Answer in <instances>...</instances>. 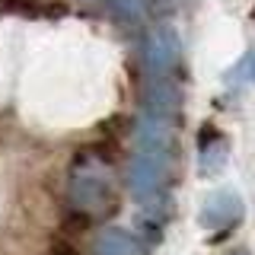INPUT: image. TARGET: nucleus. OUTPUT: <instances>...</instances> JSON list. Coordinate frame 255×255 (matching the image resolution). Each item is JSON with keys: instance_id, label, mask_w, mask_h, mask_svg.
<instances>
[{"instance_id": "obj_8", "label": "nucleus", "mask_w": 255, "mask_h": 255, "mask_svg": "<svg viewBox=\"0 0 255 255\" xmlns=\"http://www.w3.org/2000/svg\"><path fill=\"white\" fill-rule=\"evenodd\" d=\"M109 3L128 22H143V16H147V0H109Z\"/></svg>"}, {"instance_id": "obj_7", "label": "nucleus", "mask_w": 255, "mask_h": 255, "mask_svg": "<svg viewBox=\"0 0 255 255\" xmlns=\"http://www.w3.org/2000/svg\"><path fill=\"white\" fill-rule=\"evenodd\" d=\"M137 143H140V153H156V156H163V153H169L172 150V131H169V125H159V122H143L137 128Z\"/></svg>"}, {"instance_id": "obj_1", "label": "nucleus", "mask_w": 255, "mask_h": 255, "mask_svg": "<svg viewBox=\"0 0 255 255\" xmlns=\"http://www.w3.org/2000/svg\"><path fill=\"white\" fill-rule=\"evenodd\" d=\"M143 61H147L153 80H169V74L182 61V38L172 26H153L143 42Z\"/></svg>"}, {"instance_id": "obj_11", "label": "nucleus", "mask_w": 255, "mask_h": 255, "mask_svg": "<svg viewBox=\"0 0 255 255\" xmlns=\"http://www.w3.org/2000/svg\"><path fill=\"white\" fill-rule=\"evenodd\" d=\"M51 255H80V252H77L70 243H54V246H51Z\"/></svg>"}, {"instance_id": "obj_5", "label": "nucleus", "mask_w": 255, "mask_h": 255, "mask_svg": "<svg viewBox=\"0 0 255 255\" xmlns=\"http://www.w3.org/2000/svg\"><path fill=\"white\" fill-rule=\"evenodd\" d=\"M198 220H201V227H207V230L233 227L236 220H243V201H239V195H233V191L214 195V198H207V201H204Z\"/></svg>"}, {"instance_id": "obj_10", "label": "nucleus", "mask_w": 255, "mask_h": 255, "mask_svg": "<svg viewBox=\"0 0 255 255\" xmlns=\"http://www.w3.org/2000/svg\"><path fill=\"white\" fill-rule=\"evenodd\" d=\"M32 0H0V13H32Z\"/></svg>"}, {"instance_id": "obj_3", "label": "nucleus", "mask_w": 255, "mask_h": 255, "mask_svg": "<svg viewBox=\"0 0 255 255\" xmlns=\"http://www.w3.org/2000/svg\"><path fill=\"white\" fill-rule=\"evenodd\" d=\"M163 175H166V166H163V156L156 153H137L131 159V169H128V182H131V191L137 198H153L159 185H163Z\"/></svg>"}, {"instance_id": "obj_2", "label": "nucleus", "mask_w": 255, "mask_h": 255, "mask_svg": "<svg viewBox=\"0 0 255 255\" xmlns=\"http://www.w3.org/2000/svg\"><path fill=\"white\" fill-rule=\"evenodd\" d=\"M143 109H147L150 122H159V125L175 122L179 112H182L179 86L169 83V80H150V86L143 90Z\"/></svg>"}, {"instance_id": "obj_6", "label": "nucleus", "mask_w": 255, "mask_h": 255, "mask_svg": "<svg viewBox=\"0 0 255 255\" xmlns=\"http://www.w3.org/2000/svg\"><path fill=\"white\" fill-rule=\"evenodd\" d=\"M96 252L99 255H147V246L122 227H106L96 239Z\"/></svg>"}, {"instance_id": "obj_4", "label": "nucleus", "mask_w": 255, "mask_h": 255, "mask_svg": "<svg viewBox=\"0 0 255 255\" xmlns=\"http://www.w3.org/2000/svg\"><path fill=\"white\" fill-rule=\"evenodd\" d=\"M109 182L96 172H77L70 179V201L77 204V211H86L93 214L96 207H102L109 201Z\"/></svg>"}, {"instance_id": "obj_9", "label": "nucleus", "mask_w": 255, "mask_h": 255, "mask_svg": "<svg viewBox=\"0 0 255 255\" xmlns=\"http://www.w3.org/2000/svg\"><path fill=\"white\" fill-rule=\"evenodd\" d=\"M93 223V214H86V211H70L67 217H64V227L70 230V233H80V230H86Z\"/></svg>"}, {"instance_id": "obj_12", "label": "nucleus", "mask_w": 255, "mask_h": 255, "mask_svg": "<svg viewBox=\"0 0 255 255\" xmlns=\"http://www.w3.org/2000/svg\"><path fill=\"white\" fill-rule=\"evenodd\" d=\"M252 77H255V58H252Z\"/></svg>"}]
</instances>
